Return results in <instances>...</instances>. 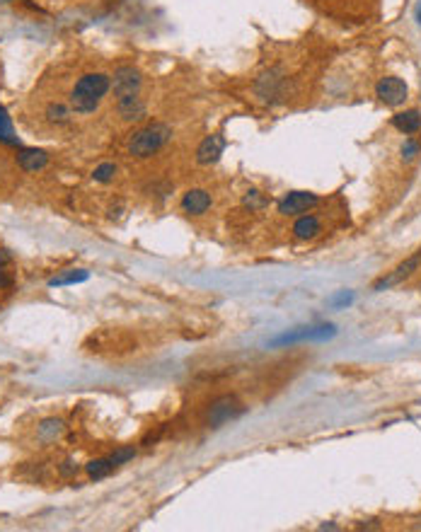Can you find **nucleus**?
Returning a JSON list of instances; mask_svg holds the SVG:
<instances>
[{
    "label": "nucleus",
    "mask_w": 421,
    "mask_h": 532,
    "mask_svg": "<svg viewBox=\"0 0 421 532\" xmlns=\"http://www.w3.org/2000/svg\"><path fill=\"white\" fill-rule=\"evenodd\" d=\"M112 89V78L107 73H85L71 89V109L78 114H92Z\"/></svg>",
    "instance_id": "nucleus-1"
},
{
    "label": "nucleus",
    "mask_w": 421,
    "mask_h": 532,
    "mask_svg": "<svg viewBox=\"0 0 421 532\" xmlns=\"http://www.w3.org/2000/svg\"><path fill=\"white\" fill-rule=\"evenodd\" d=\"M172 141V129L162 121H155V124L143 126L141 131H136L134 136L129 138V155L138 157V160H145V157L157 155L167 143Z\"/></svg>",
    "instance_id": "nucleus-2"
},
{
    "label": "nucleus",
    "mask_w": 421,
    "mask_h": 532,
    "mask_svg": "<svg viewBox=\"0 0 421 532\" xmlns=\"http://www.w3.org/2000/svg\"><path fill=\"white\" fill-rule=\"evenodd\" d=\"M245 404L240 402L235 394H220V397H215L213 402L206 407V414H204V426L206 429H220V426L230 424V421L240 419L242 414H245Z\"/></svg>",
    "instance_id": "nucleus-3"
},
{
    "label": "nucleus",
    "mask_w": 421,
    "mask_h": 532,
    "mask_svg": "<svg viewBox=\"0 0 421 532\" xmlns=\"http://www.w3.org/2000/svg\"><path fill=\"white\" fill-rule=\"evenodd\" d=\"M336 334V326L334 324H320V326H298L293 331H286V334L276 336L271 341V346H291V344H298V341H324V339H331Z\"/></svg>",
    "instance_id": "nucleus-4"
},
{
    "label": "nucleus",
    "mask_w": 421,
    "mask_h": 532,
    "mask_svg": "<svg viewBox=\"0 0 421 532\" xmlns=\"http://www.w3.org/2000/svg\"><path fill=\"white\" fill-rule=\"evenodd\" d=\"M141 85H143V76H141L138 68L134 66H119L112 76V92L117 99L124 97H134V94L141 92Z\"/></svg>",
    "instance_id": "nucleus-5"
},
{
    "label": "nucleus",
    "mask_w": 421,
    "mask_h": 532,
    "mask_svg": "<svg viewBox=\"0 0 421 532\" xmlns=\"http://www.w3.org/2000/svg\"><path fill=\"white\" fill-rule=\"evenodd\" d=\"M376 97L380 99L385 107H399V104L407 102L409 97V87L402 78L397 76H385L378 80L376 85Z\"/></svg>",
    "instance_id": "nucleus-6"
},
{
    "label": "nucleus",
    "mask_w": 421,
    "mask_h": 532,
    "mask_svg": "<svg viewBox=\"0 0 421 532\" xmlns=\"http://www.w3.org/2000/svg\"><path fill=\"white\" fill-rule=\"evenodd\" d=\"M421 266V252H417V254H412V257H407V259L402 261V264H397L392 268L387 276H383L380 281H376L373 283V291L376 293H380V291H387V288H392V286H399L402 281H407L409 276H412L414 271Z\"/></svg>",
    "instance_id": "nucleus-7"
},
{
    "label": "nucleus",
    "mask_w": 421,
    "mask_h": 532,
    "mask_svg": "<svg viewBox=\"0 0 421 532\" xmlns=\"http://www.w3.org/2000/svg\"><path fill=\"white\" fill-rule=\"evenodd\" d=\"M320 203V196L313 192H288L286 196L278 201L276 210L281 215H303L310 208H315Z\"/></svg>",
    "instance_id": "nucleus-8"
},
{
    "label": "nucleus",
    "mask_w": 421,
    "mask_h": 532,
    "mask_svg": "<svg viewBox=\"0 0 421 532\" xmlns=\"http://www.w3.org/2000/svg\"><path fill=\"white\" fill-rule=\"evenodd\" d=\"M225 150V138L220 134H213V136H206L201 141V145L197 148V162L199 165H213V162L220 160Z\"/></svg>",
    "instance_id": "nucleus-9"
},
{
    "label": "nucleus",
    "mask_w": 421,
    "mask_h": 532,
    "mask_svg": "<svg viewBox=\"0 0 421 532\" xmlns=\"http://www.w3.org/2000/svg\"><path fill=\"white\" fill-rule=\"evenodd\" d=\"M210 203H213V199L206 189H189L182 196V208L189 215H204L210 208Z\"/></svg>",
    "instance_id": "nucleus-10"
},
{
    "label": "nucleus",
    "mask_w": 421,
    "mask_h": 532,
    "mask_svg": "<svg viewBox=\"0 0 421 532\" xmlns=\"http://www.w3.org/2000/svg\"><path fill=\"white\" fill-rule=\"evenodd\" d=\"M320 233H322V223H320V218L317 215H313V213L298 215V220L293 223V237H296V240L310 242V240H315Z\"/></svg>",
    "instance_id": "nucleus-11"
},
{
    "label": "nucleus",
    "mask_w": 421,
    "mask_h": 532,
    "mask_svg": "<svg viewBox=\"0 0 421 532\" xmlns=\"http://www.w3.org/2000/svg\"><path fill=\"white\" fill-rule=\"evenodd\" d=\"M17 165L22 167L24 172H39L49 165V155L44 150H36V148H20L17 155H15Z\"/></svg>",
    "instance_id": "nucleus-12"
},
{
    "label": "nucleus",
    "mask_w": 421,
    "mask_h": 532,
    "mask_svg": "<svg viewBox=\"0 0 421 532\" xmlns=\"http://www.w3.org/2000/svg\"><path fill=\"white\" fill-rule=\"evenodd\" d=\"M392 126L404 136H417L421 134V112L419 109H404L392 117Z\"/></svg>",
    "instance_id": "nucleus-13"
},
{
    "label": "nucleus",
    "mask_w": 421,
    "mask_h": 532,
    "mask_svg": "<svg viewBox=\"0 0 421 532\" xmlns=\"http://www.w3.org/2000/svg\"><path fill=\"white\" fill-rule=\"evenodd\" d=\"M117 109H119V117L124 121H138L145 117V104L138 94L134 97H124V99H117Z\"/></svg>",
    "instance_id": "nucleus-14"
},
{
    "label": "nucleus",
    "mask_w": 421,
    "mask_h": 532,
    "mask_svg": "<svg viewBox=\"0 0 421 532\" xmlns=\"http://www.w3.org/2000/svg\"><path fill=\"white\" fill-rule=\"evenodd\" d=\"M90 278L87 268H66L59 276H54L49 281V288H61V286H73V283H83Z\"/></svg>",
    "instance_id": "nucleus-15"
},
{
    "label": "nucleus",
    "mask_w": 421,
    "mask_h": 532,
    "mask_svg": "<svg viewBox=\"0 0 421 532\" xmlns=\"http://www.w3.org/2000/svg\"><path fill=\"white\" fill-rule=\"evenodd\" d=\"M13 264V252L0 247V291H10L15 286V273L10 271Z\"/></svg>",
    "instance_id": "nucleus-16"
},
{
    "label": "nucleus",
    "mask_w": 421,
    "mask_h": 532,
    "mask_svg": "<svg viewBox=\"0 0 421 532\" xmlns=\"http://www.w3.org/2000/svg\"><path fill=\"white\" fill-rule=\"evenodd\" d=\"M36 433H39V440H44V443H54V440L61 438V433H63V421L61 419H44L39 424V429H36Z\"/></svg>",
    "instance_id": "nucleus-17"
},
{
    "label": "nucleus",
    "mask_w": 421,
    "mask_h": 532,
    "mask_svg": "<svg viewBox=\"0 0 421 532\" xmlns=\"http://www.w3.org/2000/svg\"><path fill=\"white\" fill-rule=\"evenodd\" d=\"M0 143L5 145H20V138L15 136V126H13V119H10V114L5 112V107L0 104Z\"/></svg>",
    "instance_id": "nucleus-18"
},
{
    "label": "nucleus",
    "mask_w": 421,
    "mask_h": 532,
    "mask_svg": "<svg viewBox=\"0 0 421 532\" xmlns=\"http://www.w3.org/2000/svg\"><path fill=\"white\" fill-rule=\"evenodd\" d=\"M85 472L90 479H104L114 472V462L109 457H97V460H90L85 465Z\"/></svg>",
    "instance_id": "nucleus-19"
},
{
    "label": "nucleus",
    "mask_w": 421,
    "mask_h": 532,
    "mask_svg": "<svg viewBox=\"0 0 421 532\" xmlns=\"http://www.w3.org/2000/svg\"><path fill=\"white\" fill-rule=\"evenodd\" d=\"M44 117L49 119V124L63 126V124H68V121H71L73 112H71V107H66V104H61V102H51L49 107H46Z\"/></svg>",
    "instance_id": "nucleus-20"
},
{
    "label": "nucleus",
    "mask_w": 421,
    "mask_h": 532,
    "mask_svg": "<svg viewBox=\"0 0 421 532\" xmlns=\"http://www.w3.org/2000/svg\"><path fill=\"white\" fill-rule=\"evenodd\" d=\"M421 152V138H414V136H409V138H404L402 148H399V155H402L404 162H412L414 157H417Z\"/></svg>",
    "instance_id": "nucleus-21"
},
{
    "label": "nucleus",
    "mask_w": 421,
    "mask_h": 532,
    "mask_svg": "<svg viewBox=\"0 0 421 532\" xmlns=\"http://www.w3.org/2000/svg\"><path fill=\"white\" fill-rule=\"evenodd\" d=\"M136 457V447L134 445H121V447H117V450L109 455V460L114 462V467H121V465H126V462H131Z\"/></svg>",
    "instance_id": "nucleus-22"
},
{
    "label": "nucleus",
    "mask_w": 421,
    "mask_h": 532,
    "mask_svg": "<svg viewBox=\"0 0 421 532\" xmlns=\"http://www.w3.org/2000/svg\"><path fill=\"white\" fill-rule=\"evenodd\" d=\"M114 175H117V165H114V162H102L99 167H94L92 179H94V182L107 184V182H112Z\"/></svg>",
    "instance_id": "nucleus-23"
},
{
    "label": "nucleus",
    "mask_w": 421,
    "mask_h": 532,
    "mask_svg": "<svg viewBox=\"0 0 421 532\" xmlns=\"http://www.w3.org/2000/svg\"><path fill=\"white\" fill-rule=\"evenodd\" d=\"M245 206L250 208V210L264 208V206H266V199H264V194H262L259 189H250V192L245 194Z\"/></svg>",
    "instance_id": "nucleus-24"
},
{
    "label": "nucleus",
    "mask_w": 421,
    "mask_h": 532,
    "mask_svg": "<svg viewBox=\"0 0 421 532\" xmlns=\"http://www.w3.org/2000/svg\"><path fill=\"white\" fill-rule=\"evenodd\" d=\"M351 303H354V293H346V291L329 300L331 308H346V305H351Z\"/></svg>",
    "instance_id": "nucleus-25"
},
{
    "label": "nucleus",
    "mask_w": 421,
    "mask_h": 532,
    "mask_svg": "<svg viewBox=\"0 0 421 532\" xmlns=\"http://www.w3.org/2000/svg\"><path fill=\"white\" fill-rule=\"evenodd\" d=\"M162 433H165V426H157L155 431H150V433H145V438L141 440V445H145V447H148V445H155L157 440L162 438Z\"/></svg>",
    "instance_id": "nucleus-26"
},
{
    "label": "nucleus",
    "mask_w": 421,
    "mask_h": 532,
    "mask_svg": "<svg viewBox=\"0 0 421 532\" xmlns=\"http://www.w3.org/2000/svg\"><path fill=\"white\" fill-rule=\"evenodd\" d=\"M76 472H78V467L73 465L71 460H68V462H63V467H61V474H63V477H71V474H76Z\"/></svg>",
    "instance_id": "nucleus-27"
},
{
    "label": "nucleus",
    "mask_w": 421,
    "mask_h": 532,
    "mask_svg": "<svg viewBox=\"0 0 421 532\" xmlns=\"http://www.w3.org/2000/svg\"><path fill=\"white\" fill-rule=\"evenodd\" d=\"M414 17H417V22L421 24V3L417 5V10H414Z\"/></svg>",
    "instance_id": "nucleus-28"
},
{
    "label": "nucleus",
    "mask_w": 421,
    "mask_h": 532,
    "mask_svg": "<svg viewBox=\"0 0 421 532\" xmlns=\"http://www.w3.org/2000/svg\"><path fill=\"white\" fill-rule=\"evenodd\" d=\"M0 3H13V0H0Z\"/></svg>",
    "instance_id": "nucleus-29"
}]
</instances>
